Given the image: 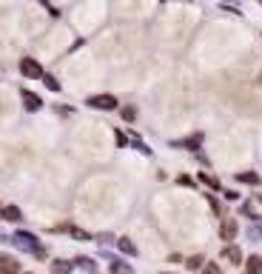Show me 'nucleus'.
Here are the masks:
<instances>
[{"mask_svg":"<svg viewBox=\"0 0 262 274\" xmlns=\"http://www.w3.org/2000/svg\"><path fill=\"white\" fill-rule=\"evenodd\" d=\"M222 254H225V260H231V263H239V248L228 246L225 251H222Z\"/></svg>","mask_w":262,"mask_h":274,"instance_id":"nucleus-12","label":"nucleus"},{"mask_svg":"<svg viewBox=\"0 0 262 274\" xmlns=\"http://www.w3.org/2000/svg\"><path fill=\"white\" fill-rule=\"evenodd\" d=\"M3 217H6V220H20V209L9 206V209H3Z\"/></svg>","mask_w":262,"mask_h":274,"instance_id":"nucleus-14","label":"nucleus"},{"mask_svg":"<svg viewBox=\"0 0 262 274\" xmlns=\"http://www.w3.org/2000/svg\"><path fill=\"white\" fill-rule=\"evenodd\" d=\"M23 106H26L29 112H40V109H43V100L37 98L35 92H29V88H23Z\"/></svg>","mask_w":262,"mask_h":274,"instance_id":"nucleus-4","label":"nucleus"},{"mask_svg":"<svg viewBox=\"0 0 262 274\" xmlns=\"http://www.w3.org/2000/svg\"><path fill=\"white\" fill-rule=\"evenodd\" d=\"M200 143H202V134H191L188 140H177L174 146H185V149H197Z\"/></svg>","mask_w":262,"mask_h":274,"instance_id":"nucleus-5","label":"nucleus"},{"mask_svg":"<svg viewBox=\"0 0 262 274\" xmlns=\"http://www.w3.org/2000/svg\"><path fill=\"white\" fill-rule=\"evenodd\" d=\"M200 180H202V183H208L211 189H219V183L214 180V177H208V174H200Z\"/></svg>","mask_w":262,"mask_h":274,"instance_id":"nucleus-18","label":"nucleus"},{"mask_svg":"<svg viewBox=\"0 0 262 274\" xmlns=\"http://www.w3.org/2000/svg\"><path fill=\"white\" fill-rule=\"evenodd\" d=\"M0 274H20V263L9 254H0Z\"/></svg>","mask_w":262,"mask_h":274,"instance_id":"nucleus-3","label":"nucleus"},{"mask_svg":"<svg viewBox=\"0 0 262 274\" xmlns=\"http://www.w3.org/2000/svg\"><path fill=\"white\" fill-rule=\"evenodd\" d=\"M60 231H69V234H74L77 240H88V234H86V231L74 229V226H60Z\"/></svg>","mask_w":262,"mask_h":274,"instance_id":"nucleus-11","label":"nucleus"},{"mask_svg":"<svg viewBox=\"0 0 262 274\" xmlns=\"http://www.w3.org/2000/svg\"><path fill=\"white\" fill-rule=\"evenodd\" d=\"M234 234H236V223H225V226H222V237L231 240Z\"/></svg>","mask_w":262,"mask_h":274,"instance_id":"nucleus-15","label":"nucleus"},{"mask_svg":"<svg viewBox=\"0 0 262 274\" xmlns=\"http://www.w3.org/2000/svg\"><path fill=\"white\" fill-rule=\"evenodd\" d=\"M236 180H239V183H248V186H256V183H259V177L253 174V171H245V174H236Z\"/></svg>","mask_w":262,"mask_h":274,"instance_id":"nucleus-8","label":"nucleus"},{"mask_svg":"<svg viewBox=\"0 0 262 274\" xmlns=\"http://www.w3.org/2000/svg\"><path fill=\"white\" fill-rule=\"evenodd\" d=\"M86 103H88L91 109H100V112H114V109L120 106L114 95H91V98H88Z\"/></svg>","mask_w":262,"mask_h":274,"instance_id":"nucleus-1","label":"nucleus"},{"mask_svg":"<svg viewBox=\"0 0 262 274\" xmlns=\"http://www.w3.org/2000/svg\"><path fill=\"white\" fill-rule=\"evenodd\" d=\"M114 137H117V146H128V134L125 132H114Z\"/></svg>","mask_w":262,"mask_h":274,"instance_id":"nucleus-16","label":"nucleus"},{"mask_svg":"<svg viewBox=\"0 0 262 274\" xmlns=\"http://www.w3.org/2000/svg\"><path fill=\"white\" fill-rule=\"evenodd\" d=\"M46 83V88H52V92H60V83H57V80L52 77V74H43V77H40Z\"/></svg>","mask_w":262,"mask_h":274,"instance_id":"nucleus-13","label":"nucleus"},{"mask_svg":"<svg viewBox=\"0 0 262 274\" xmlns=\"http://www.w3.org/2000/svg\"><path fill=\"white\" fill-rule=\"evenodd\" d=\"M248 274H262V257H251L248 260Z\"/></svg>","mask_w":262,"mask_h":274,"instance_id":"nucleus-9","label":"nucleus"},{"mask_svg":"<svg viewBox=\"0 0 262 274\" xmlns=\"http://www.w3.org/2000/svg\"><path fill=\"white\" fill-rule=\"evenodd\" d=\"M52 271L54 274H69L71 271V263H69V260H54V263H52Z\"/></svg>","mask_w":262,"mask_h":274,"instance_id":"nucleus-6","label":"nucleus"},{"mask_svg":"<svg viewBox=\"0 0 262 274\" xmlns=\"http://www.w3.org/2000/svg\"><path fill=\"white\" fill-rule=\"evenodd\" d=\"M177 183H180V186H194V180L188 174H180V177H177Z\"/></svg>","mask_w":262,"mask_h":274,"instance_id":"nucleus-19","label":"nucleus"},{"mask_svg":"<svg viewBox=\"0 0 262 274\" xmlns=\"http://www.w3.org/2000/svg\"><path fill=\"white\" fill-rule=\"evenodd\" d=\"M197 265H202V257H191L188 260V268H197Z\"/></svg>","mask_w":262,"mask_h":274,"instance_id":"nucleus-20","label":"nucleus"},{"mask_svg":"<svg viewBox=\"0 0 262 274\" xmlns=\"http://www.w3.org/2000/svg\"><path fill=\"white\" fill-rule=\"evenodd\" d=\"M111 271H114V274H131V271H128V265H122V263H114V265H111Z\"/></svg>","mask_w":262,"mask_h":274,"instance_id":"nucleus-17","label":"nucleus"},{"mask_svg":"<svg viewBox=\"0 0 262 274\" xmlns=\"http://www.w3.org/2000/svg\"><path fill=\"white\" fill-rule=\"evenodd\" d=\"M20 74L29 77V80H40L46 71H43V66H40L35 57H23V60H20Z\"/></svg>","mask_w":262,"mask_h":274,"instance_id":"nucleus-2","label":"nucleus"},{"mask_svg":"<svg viewBox=\"0 0 262 274\" xmlns=\"http://www.w3.org/2000/svg\"><path fill=\"white\" fill-rule=\"evenodd\" d=\"M122 120H125V123H134V120H137V109L134 106H122Z\"/></svg>","mask_w":262,"mask_h":274,"instance_id":"nucleus-10","label":"nucleus"},{"mask_svg":"<svg viewBox=\"0 0 262 274\" xmlns=\"http://www.w3.org/2000/svg\"><path fill=\"white\" fill-rule=\"evenodd\" d=\"M205 274H219V268L214 263H208V265H205Z\"/></svg>","mask_w":262,"mask_h":274,"instance_id":"nucleus-21","label":"nucleus"},{"mask_svg":"<svg viewBox=\"0 0 262 274\" xmlns=\"http://www.w3.org/2000/svg\"><path fill=\"white\" fill-rule=\"evenodd\" d=\"M117 246L122 248V254H137V248H134V243H131L128 237H120L117 240Z\"/></svg>","mask_w":262,"mask_h":274,"instance_id":"nucleus-7","label":"nucleus"}]
</instances>
